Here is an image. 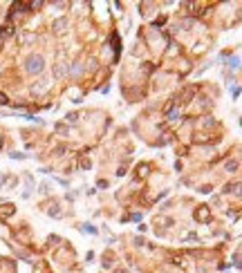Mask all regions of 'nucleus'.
<instances>
[{
	"label": "nucleus",
	"mask_w": 242,
	"mask_h": 273,
	"mask_svg": "<svg viewBox=\"0 0 242 273\" xmlns=\"http://www.w3.org/2000/svg\"><path fill=\"white\" fill-rule=\"evenodd\" d=\"M0 103H7V99L2 96V94H0Z\"/></svg>",
	"instance_id": "3"
},
{
	"label": "nucleus",
	"mask_w": 242,
	"mask_h": 273,
	"mask_svg": "<svg viewBox=\"0 0 242 273\" xmlns=\"http://www.w3.org/2000/svg\"><path fill=\"white\" fill-rule=\"evenodd\" d=\"M206 217H209V213H206V208H202V211H200V220H206Z\"/></svg>",
	"instance_id": "2"
},
{
	"label": "nucleus",
	"mask_w": 242,
	"mask_h": 273,
	"mask_svg": "<svg viewBox=\"0 0 242 273\" xmlns=\"http://www.w3.org/2000/svg\"><path fill=\"white\" fill-rule=\"evenodd\" d=\"M43 67H45V63H43L41 56H32V58L27 61V72H32V74H41Z\"/></svg>",
	"instance_id": "1"
}]
</instances>
